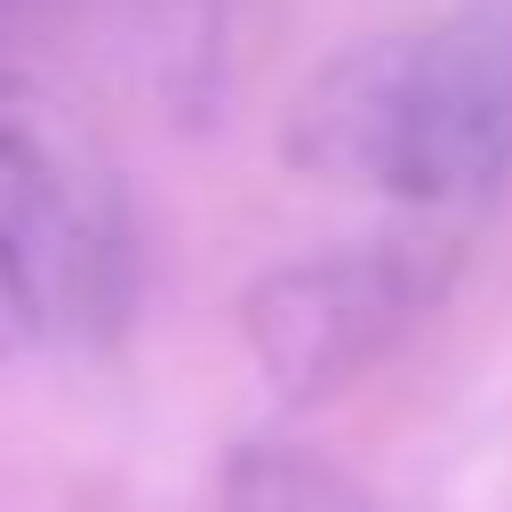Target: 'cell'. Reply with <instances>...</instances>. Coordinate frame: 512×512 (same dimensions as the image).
<instances>
[{
    "mask_svg": "<svg viewBox=\"0 0 512 512\" xmlns=\"http://www.w3.org/2000/svg\"><path fill=\"white\" fill-rule=\"evenodd\" d=\"M291 163L393 205H478L512 171V0L333 52L291 103Z\"/></svg>",
    "mask_w": 512,
    "mask_h": 512,
    "instance_id": "cell-1",
    "label": "cell"
},
{
    "mask_svg": "<svg viewBox=\"0 0 512 512\" xmlns=\"http://www.w3.org/2000/svg\"><path fill=\"white\" fill-rule=\"evenodd\" d=\"M0 256L43 333H111L137 291L128 205L103 146L26 69L0 60Z\"/></svg>",
    "mask_w": 512,
    "mask_h": 512,
    "instance_id": "cell-2",
    "label": "cell"
},
{
    "mask_svg": "<svg viewBox=\"0 0 512 512\" xmlns=\"http://www.w3.org/2000/svg\"><path fill=\"white\" fill-rule=\"evenodd\" d=\"M427 299H436V265L402 239L325 248V256H291L265 282H248L239 333H248L256 376L282 402H316V393L350 384L359 367H376Z\"/></svg>",
    "mask_w": 512,
    "mask_h": 512,
    "instance_id": "cell-3",
    "label": "cell"
},
{
    "mask_svg": "<svg viewBox=\"0 0 512 512\" xmlns=\"http://www.w3.org/2000/svg\"><path fill=\"white\" fill-rule=\"evenodd\" d=\"M222 18H231V0H128L137 69L180 120L222 103Z\"/></svg>",
    "mask_w": 512,
    "mask_h": 512,
    "instance_id": "cell-4",
    "label": "cell"
},
{
    "mask_svg": "<svg viewBox=\"0 0 512 512\" xmlns=\"http://www.w3.org/2000/svg\"><path fill=\"white\" fill-rule=\"evenodd\" d=\"M222 512H376V495L291 444H248L222 478Z\"/></svg>",
    "mask_w": 512,
    "mask_h": 512,
    "instance_id": "cell-5",
    "label": "cell"
},
{
    "mask_svg": "<svg viewBox=\"0 0 512 512\" xmlns=\"http://www.w3.org/2000/svg\"><path fill=\"white\" fill-rule=\"evenodd\" d=\"M35 299H26V282H18V265H9V256H0V359H9V350H26L35 342Z\"/></svg>",
    "mask_w": 512,
    "mask_h": 512,
    "instance_id": "cell-6",
    "label": "cell"
},
{
    "mask_svg": "<svg viewBox=\"0 0 512 512\" xmlns=\"http://www.w3.org/2000/svg\"><path fill=\"white\" fill-rule=\"evenodd\" d=\"M35 9H43V0H0V35H18V26L35 18Z\"/></svg>",
    "mask_w": 512,
    "mask_h": 512,
    "instance_id": "cell-7",
    "label": "cell"
}]
</instances>
